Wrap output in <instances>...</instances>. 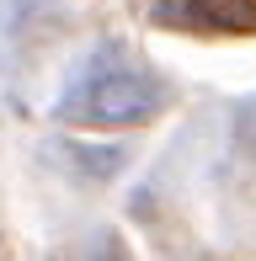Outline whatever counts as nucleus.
Here are the masks:
<instances>
[{
  "instance_id": "f257e3e1",
  "label": "nucleus",
  "mask_w": 256,
  "mask_h": 261,
  "mask_svg": "<svg viewBox=\"0 0 256 261\" xmlns=\"http://www.w3.org/2000/svg\"><path fill=\"white\" fill-rule=\"evenodd\" d=\"M160 107V91L139 75H101L80 91L75 112L96 128H128V123H144L149 112Z\"/></svg>"
},
{
  "instance_id": "f03ea898",
  "label": "nucleus",
  "mask_w": 256,
  "mask_h": 261,
  "mask_svg": "<svg viewBox=\"0 0 256 261\" xmlns=\"http://www.w3.org/2000/svg\"><path fill=\"white\" fill-rule=\"evenodd\" d=\"M155 21L182 32H256V0H155Z\"/></svg>"
}]
</instances>
